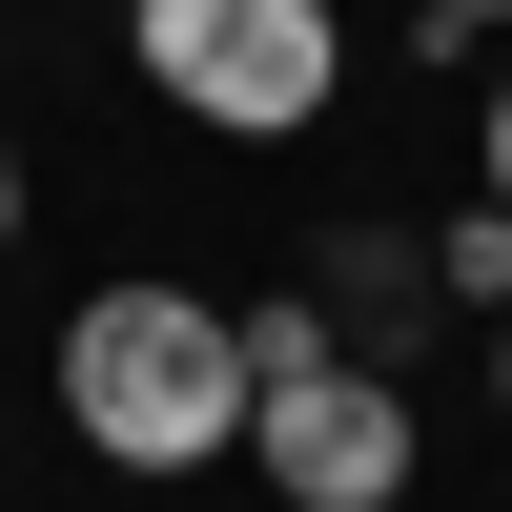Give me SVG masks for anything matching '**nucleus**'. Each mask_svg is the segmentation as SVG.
Instances as JSON below:
<instances>
[{
    "instance_id": "nucleus-8",
    "label": "nucleus",
    "mask_w": 512,
    "mask_h": 512,
    "mask_svg": "<svg viewBox=\"0 0 512 512\" xmlns=\"http://www.w3.org/2000/svg\"><path fill=\"white\" fill-rule=\"evenodd\" d=\"M410 21H431V41H492V21H512V0H410Z\"/></svg>"
},
{
    "instance_id": "nucleus-5",
    "label": "nucleus",
    "mask_w": 512,
    "mask_h": 512,
    "mask_svg": "<svg viewBox=\"0 0 512 512\" xmlns=\"http://www.w3.org/2000/svg\"><path fill=\"white\" fill-rule=\"evenodd\" d=\"M431 287H451V308H472V328L512 308V205H492V185H472V205H451V226H431Z\"/></svg>"
},
{
    "instance_id": "nucleus-6",
    "label": "nucleus",
    "mask_w": 512,
    "mask_h": 512,
    "mask_svg": "<svg viewBox=\"0 0 512 512\" xmlns=\"http://www.w3.org/2000/svg\"><path fill=\"white\" fill-rule=\"evenodd\" d=\"M246 369H267V390H287V369H349V328H328V287H267V308H246Z\"/></svg>"
},
{
    "instance_id": "nucleus-3",
    "label": "nucleus",
    "mask_w": 512,
    "mask_h": 512,
    "mask_svg": "<svg viewBox=\"0 0 512 512\" xmlns=\"http://www.w3.org/2000/svg\"><path fill=\"white\" fill-rule=\"evenodd\" d=\"M246 472H267L287 512H410V472H431V431H410V369H287L267 410H246Z\"/></svg>"
},
{
    "instance_id": "nucleus-9",
    "label": "nucleus",
    "mask_w": 512,
    "mask_h": 512,
    "mask_svg": "<svg viewBox=\"0 0 512 512\" xmlns=\"http://www.w3.org/2000/svg\"><path fill=\"white\" fill-rule=\"evenodd\" d=\"M21 205H41V185H21V144H0V246H21Z\"/></svg>"
},
{
    "instance_id": "nucleus-10",
    "label": "nucleus",
    "mask_w": 512,
    "mask_h": 512,
    "mask_svg": "<svg viewBox=\"0 0 512 512\" xmlns=\"http://www.w3.org/2000/svg\"><path fill=\"white\" fill-rule=\"evenodd\" d=\"M492 410H512V308H492Z\"/></svg>"
},
{
    "instance_id": "nucleus-7",
    "label": "nucleus",
    "mask_w": 512,
    "mask_h": 512,
    "mask_svg": "<svg viewBox=\"0 0 512 512\" xmlns=\"http://www.w3.org/2000/svg\"><path fill=\"white\" fill-rule=\"evenodd\" d=\"M472 185L512 205V62H492V103H472Z\"/></svg>"
},
{
    "instance_id": "nucleus-4",
    "label": "nucleus",
    "mask_w": 512,
    "mask_h": 512,
    "mask_svg": "<svg viewBox=\"0 0 512 512\" xmlns=\"http://www.w3.org/2000/svg\"><path fill=\"white\" fill-rule=\"evenodd\" d=\"M308 287H328V328H349L369 369H410V328L451 308V287H431V226H328V246H308Z\"/></svg>"
},
{
    "instance_id": "nucleus-2",
    "label": "nucleus",
    "mask_w": 512,
    "mask_h": 512,
    "mask_svg": "<svg viewBox=\"0 0 512 512\" xmlns=\"http://www.w3.org/2000/svg\"><path fill=\"white\" fill-rule=\"evenodd\" d=\"M123 62H144L205 144H287V123H328V82H349V21H328V0H123Z\"/></svg>"
},
{
    "instance_id": "nucleus-1",
    "label": "nucleus",
    "mask_w": 512,
    "mask_h": 512,
    "mask_svg": "<svg viewBox=\"0 0 512 512\" xmlns=\"http://www.w3.org/2000/svg\"><path fill=\"white\" fill-rule=\"evenodd\" d=\"M246 410H267V369H246V308H205V287H82L62 308V431L103 451V472L185 492L205 451H246Z\"/></svg>"
}]
</instances>
